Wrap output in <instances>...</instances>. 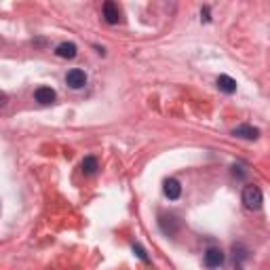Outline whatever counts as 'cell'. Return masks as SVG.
<instances>
[{"label":"cell","instance_id":"obj_4","mask_svg":"<svg viewBox=\"0 0 270 270\" xmlns=\"http://www.w3.org/2000/svg\"><path fill=\"white\" fill-rule=\"evenodd\" d=\"M104 19H106L110 26L118 24V19H121V11H118V5L116 3H106L104 5Z\"/></svg>","mask_w":270,"mask_h":270},{"label":"cell","instance_id":"obj_10","mask_svg":"<svg viewBox=\"0 0 270 270\" xmlns=\"http://www.w3.org/2000/svg\"><path fill=\"white\" fill-rule=\"evenodd\" d=\"M81 169H83L85 175H93L97 171V158L95 156H87L83 161V165H81Z\"/></svg>","mask_w":270,"mask_h":270},{"label":"cell","instance_id":"obj_8","mask_svg":"<svg viewBox=\"0 0 270 270\" xmlns=\"http://www.w3.org/2000/svg\"><path fill=\"white\" fill-rule=\"evenodd\" d=\"M55 53H57V57L74 59V57H76V45H74V43H62V45H57Z\"/></svg>","mask_w":270,"mask_h":270},{"label":"cell","instance_id":"obj_2","mask_svg":"<svg viewBox=\"0 0 270 270\" xmlns=\"http://www.w3.org/2000/svg\"><path fill=\"white\" fill-rule=\"evenodd\" d=\"M66 83H68V87H72V89H83L87 85V74L83 72V70L74 68V70H70V72L66 74Z\"/></svg>","mask_w":270,"mask_h":270},{"label":"cell","instance_id":"obj_6","mask_svg":"<svg viewBox=\"0 0 270 270\" xmlns=\"http://www.w3.org/2000/svg\"><path fill=\"white\" fill-rule=\"evenodd\" d=\"M34 95H36V102H41V104H53L55 102V91L51 87H38Z\"/></svg>","mask_w":270,"mask_h":270},{"label":"cell","instance_id":"obj_3","mask_svg":"<svg viewBox=\"0 0 270 270\" xmlns=\"http://www.w3.org/2000/svg\"><path fill=\"white\" fill-rule=\"evenodd\" d=\"M205 264L209 268H219L224 264V251L222 249H217V247H209L205 251Z\"/></svg>","mask_w":270,"mask_h":270},{"label":"cell","instance_id":"obj_13","mask_svg":"<svg viewBox=\"0 0 270 270\" xmlns=\"http://www.w3.org/2000/svg\"><path fill=\"white\" fill-rule=\"evenodd\" d=\"M203 19H205V22H209V11H207V9L203 11Z\"/></svg>","mask_w":270,"mask_h":270},{"label":"cell","instance_id":"obj_12","mask_svg":"<svg viewBox=\"0 0 270 270\" xmlns=\"http://www.w3.org/2000/svg\"><path fill=\"white\" fill-rule=\"evenodd\" d=\"M7 102H9L7 93H3V91H0V108H3V106H7Z\"/></svg>","mask_w":270,"mask_h":270},{"label":"cell","instance_id":"obj_11","mask_svg":"<svg viewBox=\"0 0 270 270\" xmlns=\"http://www.w3.org/2000/svg\"><path fill=\"white\" fill-rule=\"evenodd\" d=\"M133 251L139 255V257H142L144 259V262H148V255H146V251H144V249L142 247H139V245H133Z\"/></svg>","mask_w":270,"mask_h":270},{"label":"cell","instance_id":"obj_1","mask_svg":"<svg viewBox=\"0 0 270 270\" xmlns=\"http://www.w3.org/2000/svg\"><path fill=\"white\" fill-rule=\"evenodd\" d=\"M243 203H245L247 209H251V211L259 209V207H262V203H264L262 190H259L257 186H245V190H243Z\"/></svg>","mask_w":270,"mask_h":270},{"label":"cell","instance_id":"obj_7","mask_svg":"<svg viewBox=\"0 0 270 270\" xmlns=\"http://www.w3.org/2000/svg\"><path fill=\"white\" fill-rule=\"evenodd\" d=\"M165 196H169V198H171V201H175V198H179V194H182V186H179V182H177V179H167V182H165Z\"/></svg>","mask_w":270,"mask_h":270},{"label":"cell","instance_id":"obj_9","mask_svg":"<svg viewBox=\"0 0 270 270\" xmlns=\"http://www.w3.org/2000/svg\"><path fill=\"white\" fill-rule=\"evenodd\" d=\"M217 89L230 95V93L236 91V81H234V78H230V76H226V74H222L217 78Z\"/></svg>","mask_w":270,"mask_h":270},{"label":"cell","instance_id":"obj_5","mask_svg":"<svg viewBox=\"0 0 270 270\" xmlns=\"http://www.w3.org/2000/svg\"><path fill=\"white\" fill-rule=\"evenodd\" d=\"M232 135L243 137V139H257L259 137V129H255L251 125H238L234 131H232Z\"/></svg>","mask_w":270,"mask_h":270}]
</instances>
